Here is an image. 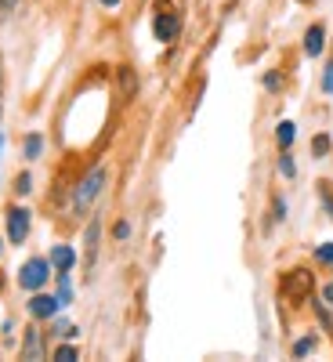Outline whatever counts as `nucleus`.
Here are the masks:
<instances>
[{
    "label": "nucleus",
    "instance_id": "nucleus-23",
    "mask_svg": "<svg viewBox=\"0 0 333 362\" xmlns=\"http://www.w3.org/2000/svg\"><path fill=\"white\" fill-rule=\"evenodd\" d=\"M264 87L276 90V87H279V73H268V76H264Z\"/></svg>",
    "mask_w": 333,
    "mask_h": 362
},
{
    "label": "nucleus",
    "instance_id": "nucleus-18",
    "mask_svg": "<svg viewBox=\"0 0 333 362\" xmlns=\"http://www.w3.org/2000/svg\"><path fill=\"white\" fill-rule=\"evenodd\" d=\"M54 358H58V362H73V358H76V348H69V344H62V348H58V351H54Z\"/></svg>",
    "mask_w": 333,
    "mask_h": 362
},
{
    "label": "nucleus",
    "instance_id": "nucleus-24",
    "mask_svg": "<svg viewBox=\"0 0 333 362\" xmlns=\"http://www.w3.org/2000/svg\"><path fill=\"white\" fill-rule=\"evenodd\" d=\"M0 112H4V62H0Z\"/></svg>",
    "mask_w": 333,
    "mask_h": 362
},
{
    "label": "nucleus",
    "instance_id": "nucleus-22",
    "mask_svg": "<svg viewBox=\"0 0 333 362\" xmlns=\"http://www.w3.org/2000/svg\"><path fill=\"white\" fill-rule=\"evenodd\" d=\"M112 232H116V239H127V235H131V225H127V221H119Z\"/></svg>",
    "mask_w": 333,
    "mask_h": 362
},
{
    "label": "nucleus",
    "instance_id": "nucleus-8",
    "mask_svg": "<svg viewBox=\"0 0 333 362\" xmlns=\"http://www.w3.org/2000/svg\"><path fill=\"white\" fill-rule=\"evenodd\" d=\"M51 264H54L58 272H69V268L76 264V250H73V247H66V243H58V247L51 250Z\"/></svg>",
    "mask_w": 333,
    "mask_h": 362
},
{
    "label": "nucleus",
    "instance_id": "nucleus-4",
    "mask_svg": "<svg viewBox=\"0 0 333 362\" xmlns=\"http://www.w3.org/2000/svg\"><path fill=\"white\" fill-rule=\"evenodd\" d=\"M51 279V261H44V257H33V261H25L22 264V272H18V283H22V290H40L44 283Z\"/></svg>",
    "mask_w": 333,
    "mask_h": 362
},
{
    "label": "nucleus",
    "instance_id": "nucleus-20",
    "mask_svg": "<svg viewBox=\"0 0 333 362\" xmlns=\"http://www.w3.org/2000/svg\"><path fill=\"white\" fill-rule=\"evenodd\" d=\"M279 170H283L286 177H293V174H297V167H293V160H290V156H283V160H279Z\"/></svg>",
    "mask_w": 333,
    "mask_h": 362
},
{
    "label": "nucleus",
    "instance_id": "nucleus-11",
    "mask_svg": "<svg viewBox=\"0 0 333 362\" xmlns=\"http://www.w3.org/2000/svg\"><path fill=\"white\" fill-rule=\"evenodd\" d=\"M22 355H25V358H40V355H44V341H40V334H37V329H29V334H25Z\"/></svg>",
    "mask_w": 333,
    "mask_h": 362
},
{
    "label": "nucleus",
    "instance_id": "nucleus-9",
    "mask_svg": "<svg viewBox=\"0 0 333 362\" xmlns=\"http://www.w3.org/2000/svg\"><path fill=\"white\" fill-rule=\"evenodd\" d=\"M98 235H102V225L95 218V221L87 225V239H83V243H87V268L95 264V257H98Z\"/></svg>",
    "mask_w": 333,
    "mask_h": 362
},
{
    "label": "nucleus",
    "instance_id": "nucleus-17",
    "mask_svg": "<svg viewBox=\"0 0 333 362\" xmlns=\"http://www.w3.org/2000/svg\"><path fill=\"white\" fill-rule=\"evenodd\" d=\"M312 348H315V341H312V337H305V341H297V344H293V355L300 358V355H308Z\"/></svg>",
    "mask_w": 333,
    "mask_h": 362
},
{
    "label": "nucleus",
    "instance_id": "nucleus-16",
    "mask_svg": "<svg viewBox=\"0 0 333 362\" xmlns=\"http://www.w3.org/2000/svg\"><path fill=\"white\" fill-rule=\"evenodd\" d=\"M29 189H33V177H29V174H18V177H15V192L25 196Z\"/></svg>",
    "mask_w": 333,
    "mask_h": 362
},
{
    "label": "nucleus",
    "instance_id": "nucleus-5",
    "mask_svg": "<svg viewBox=\"0 0 333 362\" xmlns=\"http://www.w3.org/2000/svg\"><path fill=\"white\" fill-rule=\"evenodd\" d=\"M29 235V210L25 206H11L8 210V239L11 243H25Z\"/></svg>",
    "mask_w": 333,
    "mask_h": 362
},
{
    "label": "nucleus",
    "instance_id": "nucleus-27",
    "mask_svg": "<svg viewBox=\"0 0 333 362\" xmlns=\"http://www.w3.org/2000/svg\"><path fill=\"white\" fill-rule=\"evenodd\" d=\"M102 4H105V8H116V4H119V0H102Z\"/></svg>",
    "mask_w": 333,
    "mask_h": 362
},
{
    "label": "nucleus",
    "instance_id": "nucleus-21",
    "mask_svg": "<svg viewBox=\"0 0 333 362\" xmlns=\"http://www.w3.org/2000/svg\"><path fill=\"white\" fill-rule=\"evenodd\" d=\"M15 4H18V0H0V18H8L15 11Z\"/></svg>",
    "mask_w": 333,
    "mask_h": 362
},
{
    "label": "nucleus",
    "instance_id": "nucleus-29",
    "mask_svg": "<svg viewBox=\"0 0 333 362\" xmlns=\"http://www.w3.org/2000/svg\"><path fill=\"white\" fill-rule=\"evenodd\" d=\"M0 148H4V138H0Z\"/></svg>",
    "mask_w": 333,
    "mask_h": 362
},
{
    "label": "nucleus",
    "instance_id": "nucleus-25",
    "mask_svg": "<svg viewBox=\"0 0 333 362\" xmlns=\"http://www.w3.org/2000/svg\"><path fill=\"white\" fill-rule=\"evenodd\" d=\"M283 214H286V203H283V199H276V221H283Z\"/></svg>",
    "mask_w": 333,
    "mask_h": 362
},
{
    "label": "nucleus",
    "instance_id": "nucleus-14",
    "mask_svg": "<svg viewBox=\"0 0 333 362\" xmlns=\"http://www.w3.org/2000/svg\"><path fill=\"white\" fill-rule=\"evenodd\" d=\"M22 148H25V160H37V156H40V148H44V138H40V134H29Z\"/></svg>",
    "mask_w": 333,
    "mask_h": 362
},
{
    "label": "nucleus",
    "instance_id": "nucleus-15",
    "mask_svg": "<svg viewBox=\"0 0 333 362\" xmlns=\"http://www.w3.org/2000/svg\"><path fill=\"white\" fill-rule=\"evenodd\" d=\"M329 145H333V141H329V134H315V138H312V156H315V160H322V156L329 153Z\"/></svg>",
    "mask_w": 333,
    "mask_h": 362
},
{
    "label": "nucleus",
    "instance_id": "nucleus-6",
    "mask_svg": "<svg viewBox=\"0 0 333 362\" xmlns=\"http://www.w3.org/2000/svg\"><path fill=\"white\" fill-rule=\"evenodd\" d=\"M58 308H62V305H58V297H47V293H33V300H29V312H33V319H51Z\"/></svg>",
    "mask_w": 333,
    "mask_h": 362
},
{
    "label": "nucleus",
    "instance_id": "nucleus-10",
    "mask_svg": "<svg viewBox=\"0 0 333 362\" xmlns=\"http://www.w3.org/2000/svg\"><path fill=\"white\" fill-rule=\"evenodd\" d=\"M119 95H124V98H134L138 95V76H134L131 66L119 69Z\"/></svg>",
    "mask_w": 333,
    "mask_h": 362
},
{
    "label": "nucleus",
    "instance_id": "nucleus-7",
    "mask_svg": "<svg viewBox=\"0 0 333 362\" xmlns=\"http://www.w3.org/2000/svg\"><path fill=\"white\" fill-rule=\"evenodd\" d=\"M322 44H326V29H322L319 22L308 25V33H305V54H308V58L322 54Z\"/></svg>",
    "mask_w": 333,
    "mask_h": 362
},
{
    "label": "nucleus",
    "instance_id": "nucleus-28",
    "mask_svg": "<svg viewBox=\"0 0 333 362\" xmlns=\"http://www.w3.org/2000/svg\"><path fill=\"white\" fill-rule=\"evenodd\" d=\"M0 290H4V276H0Z\"/></svg>",
    "mask_w": 333,
    "mask_h": 362
},
{
    "label": "nucleus",
    "instance_id": "nucleus-3",
    "mask_svg": "<svg viewBox=\"0 0 333 362\" xmlns=\"http://www.w3.org/2000/svg\"><path fill=\"white\" fill-rule=\"evenodd\" d=\"M153 33H156V40H163V44L177 40V33H181V18H177V11L167 4V0H160V11H156V18H153Z\"/></svg>",
    "mask_w": 333,
    "mask_h": 362
},
{
    "label": "nucleus",
    "instance_id": "nucleus-13",
    "mask_svg": "<svg viewBox=\"0 0 333 362\" xmlns=\"http://www.w3.org/2000/svg\"><path fill=\"white\" fill-rule=\"evenodd\" d=\"M73 300V286H69V272H58V305Z\"/></svg>",
    "mask_w": 333,
    "mask_h": 362
},
{
    "label": "nucleus",
    "instance_id": "nucleus-1",
    "mask_svg": "<svg viewBox=\"0 0 333 362\" xmlns=\"http://www.w3.org/2000/svg\"><path fill=\"white\" fill-rule=\"evenodd\" d=\"M102 185H105V167H95L90 170L80 185H76V196H73V210L83 218L90 206H95V199H98V192H102Z\"/></svg>",
    "mask_w": 333,
    "mask_h": 362
},
{
    "label": "nucleus",
    "instance_id": "nucleus-19",
    "mask_svg": "<svg viewBox=\"0 0 333 362\" xmlns=\"http://www.w3.org/2000/svg\"><path fill=\"white\" fill-rule=\"evenodd\" d=\"M315 257H319V261H326V264H333V243H322V247L315 250Z\"/></svg>",
    "mask_w": 333,
    "mask_h": 362
},
{
    "label": "nucleus",
    "instance_id": "nucleus-12",
    "mask_svg": "<svg viewBox=\"0 0 333 362\" xmlns=\"http://www.w3.org/2000/svg\"><path fill=\"white\" fill-rule=\"evenodd\" d=\"M293 138H297V127L290 124V119H283V124L276 127V141H279V148H290Z\"/></svg>",
    "mask_w": 333,
    "mask_h": 362
},
{
    "label": "nucleus",
    "instance_id": "nucleus-26",
    "mask_svg": "<svg viewBox=\"0 0 333 362\" xmlns=\"http://www.w3.org/2000/svg\"><path fill=\"white\" fill-rule=\"evenodd\" d=\"M322 300H329V305H333V283H329V286H322Z\"/></svg>",
    "mask_w": 333,
    "mask_h": 362
},
{
    "label": "nucleus",
    "instance_id": "nucleus-2",
    "mask_svg": "<svg viewBox=\"0 0 333 362\" xmlns=\"http://www.w3.org/2000/svg\"><path fill=\"white\" fill-rule=\"evenodd\" d=\"M312 286H315V279H312L308 268H290L283 276V297L293 300V305H300V300L312 293Z\"/></svg>",
    "mask_w": 333,
    "mask_h": 362
}]
</instances>
